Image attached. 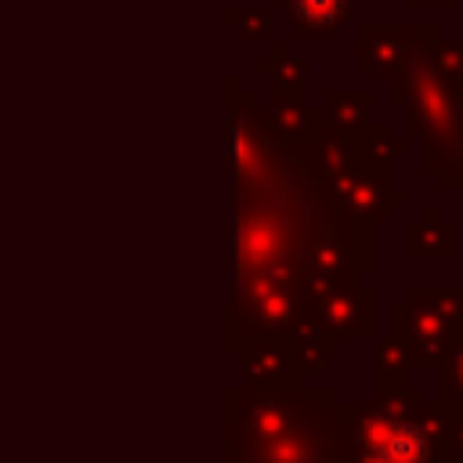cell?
Returning <instances> with one entry per match:
<instances>
[{"label":"cell","mask_w":463,"mask_h":463,"mask_svg":"<svg viewBox=\"0 0 463 463\" xmlns=\"http://www.w3.org/2000/svg\"><path fill=\"white\" fill-rule=\"evenodd\" d=\"M326 184H329V195L336 199V206L362 224L383 221L391 213V206L402 203V192L391 188V181H387V159L365 152L362 145H354L347 170L329 177Z\"/></svg>","instance_id":"6da1fadb"},{"label":"cell","mask_w":463,"mask_h":463,"mask_svg":"<svg viewBox=\"0 0 463 463\" xmlns=\"http://www.w3.org/2000/svg\"><path fill=\"white\" fill-rule=\"evenodd\" d=\"M438 43V25H362L354 36V69L362 76L398 72Z\"/></svg>","instance_id":"7a4b0ae2"},{"label":"cell","mask_w":463,"mask_h":463,"mask_svg":"<svg viewBox=\"0 0 463 463\" xmlns=\"http://www.w3.org/2000/svg\"><path fill=\"white\" fill-rule=\"evenodd\" d=\"M423 434L409 416L373 412L362 423V463H423Z\"/></svg>","instance_id":"3957f363"},{"label":"cell","mask_w":463,"mask_h":463,"mask_svg":"<svg viewBox=\"0 0 463 463\" xmlns=\"http://www.w3.org/2000/svg\"><path fill=\"white\" fill-rule=\"evenodd\" d=\"M289 11L293 40L304 36H336L344 22L354 14V0H275Z\"/></svg>","instance_id":"277c9868"},{"label":"cell","mask_w":463,"mask_h":463,"mask_svg":"<svg viewBox=\"0 0 463 463\" xmlns=\"http://www.w3.org/2000/svg\"><path fill=\"white\" fill-rule=\"evenodd\" d=\"M452 246H456V232L449 221L438 217L434 206H427L423 217L405 228V250L409 253H452Z\"/></svg>","instance_id":"5b68a950"},{"label":"cell","mask_w":463,"mask_h":463,"mask_svg":"<svg viewBox=\"0 0 463 463\" xmlns=\"http://www.w3.org/2000/svg\"><path fill=\"white\" fill-rule=\"evenodd\" d=\"M365 289H351V286H336L322 293V315L329 326L336 329H351V333H365Z\"/></svg>","instance_id":"8992f818"},{"label":"cell","mask_w":463,"mask_h":463,"mask_svg":"<svg viewBox=\"0 0 463 463\" xmlns=\"http://www.w3.org/2000/svg\"><path fill=\"white\" fill-rule=\"evenodd\" d=\"M423 166L438 177L441 188H463V130L445 141H427Z\"/></svg>","instance_id":"52a82bcc"},{"label":"cell","mask_w":463,"mask_h":463,"mask_svg":"<svg viewBox=\"0 0 463 463\" xmlns=\"http://www.w3.org/2000/svg\"><path fill=\"white\" fill-rule=\"evenodd\" d=\"M365 109H369V94H340V90H326L322 94V116L329 119V127L358 134V127H365Z\"/></svg>","instance_id":"ba28073f"},{"label":"cell","mask_w":463,"mask_h":463,"mask_svg":"<svg viewBox=\"0 0 463 463\" xmlns=\"http://www.w3.org/2000/svg\"><path fill=\"white\" fill-rule=\"evenodd\" d=\"M224 22H228V25H235L250 43H264V40H268V25H271V14H268V11H260V7H253V11L235 7V11H228V14H224Z\"/></svg>","instance_id":"9c48e42d"},{"label":"cell","mask_w":463,"mask_h":463,"mask_svg":"<svg viewBox=\"0 0 463 463\" xmlns=\"http://www.w3.org/2000/svg\"><path fill=\"white\" fill-rule=\"evenodd\" d=\"M434 65L459 87V94H463V43L456 40V43H438L434 47Z\"/></svg>","instance_id":"30bf717a"},{"label":"cell","mask_w":463,"mask_h":463,"mask_svg":"<svg viewBox=\"0 0 463 463\" xmlns=\"http://www.w3.org/2000/svg\"><path fill=\"white\" fill-rule=\"evenodd\" d=\"M409 7H420V4H438V7H452V0H405Z\"/></svg>","instance_id":"8fae6325"}]
</instances>
